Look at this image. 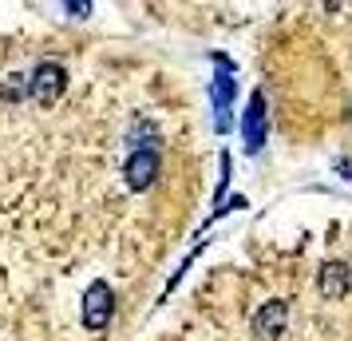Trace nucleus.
<instances>
[{
    "instance_id": "nucleus-5",
    "label": "nucleus",
    "mask_w": 352,
    "mask_h": 341,
    "mask_svg": "<svg viewBox=\"0 0 352 341\" xmlns=\"http://www.w3.org/2000/svg\"><path fill=\"white\" fill-rule=\"evenodd\" d=\"M64 87H67V72L60 64H40L32 76H28V96L40 99L44 107L64 96Z\"/></svg>"
},
{
    "instance_id": "nucleus-10",
    "label": "nucleus",
    "mask_w": 352,
    "mask_h": 341,
    "mask_svg": "<svg viewBox=\"0 0 352 341\" xmlns=\"http://www.w3.org/2000/svg\"><path fill=\"white\" fill-rule=\"evenodd\" d=\"M64 12L67 17H91V4L83 0V4H64Z\"/></svg>"
},
{
    "instance_id": "nucleus-8",
    "label": "nucleus",
    "mask_w": 352,
    "mask_h": 341,
    "mask_svg": "<svg viewBox=\"0 0 352 341\" xmlns=\"http://www.w3.org/2000/svg\"><path fill=\"white\" fill-rule=\"evenodd\" d=\"M28 96V80L24 76H12V80L0 83V99H24Z\"/></svg>"
},
{
    "instance_id": "nucleus-1",
    "label": "nucleus",
    "mask_w": 352,
    "mask_h": 341,
    "mask_svg": "<svg viewBox=\"0 0 352 341\" xmlns=\"http://www.w3.org/2000/svg\"><path fill=\"white\" fill-rule=\"evenodd\" d=\"M210 60H214V87H210V96H214V127H218V135H226L230 131V103H234L238 83H234V64H230L226 52H210Z\"/></svg>"
},
{
    "instance_id": "nucleus-4",
    "label": "nucleus",
    "mask_w": 352,
    "mask_h": 341,
    "mask_svg": "<svg viewBox=\"0 0 352 341\" xmlns=\"http://www.w3.org/2000/svg\"><path fill=\"white\" fill-rule=\"evenodd\" d=\"M265 92H254L250 96V107H245V119H241V139H245V155H257L265 147V131H270V119H265Z\"/></svg>"
},
{
    "instance_id": "nucleus-3",
    "label": "nucleus",
    "mask_w": 352,
    "mask_h": 341,
    "mask_svg": "<svg viewBox=\"0 0 352 341\" xmlns=\"http://www.w3.org/2000/svg\"><path fill=\"white\" fill-rule=\"evenodd\" d=\"M115 313V293L107 282H91L87 290H83V302H80V322L87 329H107Z\"/></svg>"
},
{
    "instance_id": "nucleus-6",
    "label": "nucleus",
    "mask_w": 352,
    "mask_h": 341,
    "mask_svg": "<svg viewBox=\"0 0 352 341\" xmlns=\"http://www.w3.org/2000/svg\"><path fill=\"white\" fill-rule=\"evenodd\" d=\"M285 325H289V306L285 302H265V306L254 313V333L261 341H277L281 333H285Z\"/></svg>"
},
{
    "instance_id": "nucleus-7",
    "label": "nucleus",
    "mask_w": 352,
    "mask_h": 341,
    "mask_svg": "<svg viewBox=\"0 0 352 341\" xmlns=\"http://www.w3.org/2000/svg\"><path fill=\"white\" fill-rule=\"evenodd\" d=\"M317 286H320V293L329 298V302H340L344 293L352 290V270L344 266V262H324L320 266V274H317Z\"/></svg>"
},
{
    "instance_id": "nucleus-9",
    "label": "nucleus",
    "mask_w": 352,
    "mask_h": 341,
    "mask_svg": "<svg viewBox=\"0 0 352 341\" xmlns=\"http://www.w3.org/2000/svg\"><path fill=\"white\" fill-rule=\"evenodd\" d=\"M226 187H230V155H222V183H218V203H222V195H226Z\"/></svg>"
},
{
    "instance_id": "nucleus-2",
    "label": "nucleus",
    "mask_w": 352,
    "mask_h": 341,
    "mask_svg": "<svg viewBox=\"0 0 352 341\" xmlns=\"http://www.w3.org/2000/svg\"><path fill=\"white\" fill-rule=\"evenodd\" d=\"M159 171H162V155H159L155 143L135 147V151L127 155V163H123V179H127L131 191H146L151 183L159 179Z\"/></svg>"
}]
</instances>
